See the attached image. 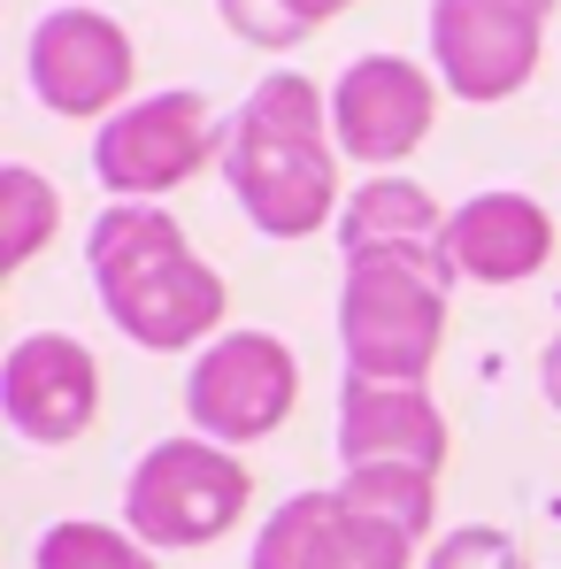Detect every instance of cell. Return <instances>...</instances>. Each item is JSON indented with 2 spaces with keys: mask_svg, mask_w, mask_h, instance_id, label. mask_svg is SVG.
Masks as SVG:
<instances>
[{
  "mask_svg": "<svg viewBox=\"0 0 561 569\" xmlns=\"http://www.w3.org/2000/svg\"><path fill=\"white\" fill-rule=\"evenodd\" d=\"M339 131H331V93L300 70L254 78L247 100L223 123V186L247 208L262 239H308L323 231L339 200Z\"/></svg>",
  "mask_w": 561,
  "mask_h": 569,
  "instance_id": "obj_1",
  "label": "cell"
},
{
  "mask_svg": "<svg viewBox=\"0 0 561 569\" xmlns=\"http://www.w3.org/2000/svg\"><path fill=\"white\" fill-rule=\"evenodd\" d=\"M86 270H93L100 316L147 347V355H186L223 339V278L192 254L170 208L154 200H108L86 231Z\"/></svg>",
  "mask_w": 561,
  "mask_h": 569,
  "instance_id": "obj_2",
  "label": "cell"
},
{
  "mask_svg": "<svg viewBox=\"0 0 561 569\" xmlns=\"http://www.w3.org/2000/svg\"><path fill=\"white\" fill-rule=\"evenodd\" d=\"M454 262L431 254H362L339 284V347L347 378L370 385H423L447 347V308H454Z\"/></svg>",
  "mask_w": 561,
  "mask_h": 569,
  "instance_id": "obj_3",
  "label": "cell"
},
{
  "mask_svg": "<svg viewBox=\"0 0 561 569\" xmlns=\"http://www.w3.org/2000/svg\"><path fill=\"white\" fill-rule=\"evenodd\" d=\"M254 500V477L239 462V447H216L200 431L178 439H154L131 477H123V531L154 555H192V547H216L223 531H239Z\"/></svg>",
  "mask_w": 561,
  "mask_h": 569,
  "instance_id": "obj_4",
  "label": "cell"
},
{
  "mask_svg": "<svg viewBox=\"0 0 561 569\" xmlns=\"http://www.w3.org/2000/svg\"><path fill=\"white\" fill-rule=\"evenodd\" d=\"M208 162H223V123L192 86L131 100L93 131V178L108 200H162Z\"/></svg>",
  "mask_w": 561,
  "mask_h": 569,
  "instance_id": "obj_5",
  "label": "cell"
},
{
  "mask_svg": "<svg viewBox=\"0 0 561 569\" xmlns=\"http://www.w3.org/2000/svg\"><path fill=\"white\" fill-rule=\"evenodd\" d=\"M547 16H554V0H431L423 39H431L439 86L469 108L515 100L539 78Z\"/></svg>",
  "mask_w": 561,
  "mask_h": 569,
  "instance_id": "obj_6",
  "label": "cell"
},
{
  "mask_svg": "<svg viewBox=\"0 0 561 569\" xmlns=\"http://www.w3.org/2000/svg\"><path fill=\"white\" fill-rule=\"evenodd\" d=\"M300 400V362L278 331H223L186 370V423L216 447H254L284 431Z\"/></svg>",
  "mask_w": 561,
  "mask_h": 569,
  "instance_id": "obj_7",
  "label": "cell"
},
{
  "mask_svg": "<svg viewBox=\"0 0 561 569\" xmlns=\"http://www.w3.org/2000/svg\"><path fill=\"white\" fill-rule=\"evenodd\" d=\"M23 78L47 116H100L108 123L116 108H131L139 47L100 8H47L23 39Z\"/></svg>",
  "mask_w": 561,
  "mask_h": 569,
  "instance_id": "obj_8",
  "label": "cell"
},
{
  "mask_svg": "<svg viewBox=\"0 0 561 569\" xmlns=\"http://www.w3.org/2000/svg\"><path fill=\"white\" fill-rule=\"evenodd\" d=\"M439 70L408 62V54H354L339 78H331V131H339V154L362 162V170H400L431 123H439Z\"/></svg>",
  "mask_w": 561,
  "mask_h": 569,
  "instance_id": "obj_9",
  "label": "cell"
},
{
  "mask_svg": "<svg viewBox=\"0 0 561 569\" xmlns=\"http://www.w3.org/2000/svg\"><path fill=\"white\" fill-rule=\"evenodd\" d=\"M247 569H415V539L370 516L347 485H323L270 508Z\"/></svg>",
  "mask_w": 561,
  "mask_h": 569,
  "instance_id": "obj_10",
  "label": "cell"
},
{
  "mask_svg": "<svg viewBox=\"0 0 561 569\" xmlns=\"http://www.w3.org/2000/svg\"><path fill=\"white\" fill-rule=\"evenodd\" d=\"M0 416L23 447H70L100 416V362L70 331H23L0 355Z\"/></svg>",
  "mask_w": 561,
  "mask_h": 569,
  "instance_id": "obj_11",
  "label": "cell"
},
{
  "mask_svg": "<svg viewBox=\"0 0 561 569\" xmlns=\"http://www.w3.org/2000/svg\"><path fill=\"white\" fill-rule=\"evenodd\" d=\"M339 462L347 470H447V416L423 385H339Z\"/></svg>",
  "mask_w": 561,
  "mask_h": 569,
  "instance_id": "obj_12",
  "label": "cell"
},
{
  "mask_svg": "<svg viewBox=\"0 0 561 569\" xmlns=\"http://www.w3.org/2000/svg\"><path fill=\"white\" fill-rule=\"evenodd\" d=\"M447 254L469 284H523L554 262V216L508 186L469 192L462 208H447Z\"/></svg>",
  "mask_w": 561,
  "mask_h": 569,
  "instance_id": "obj_13",
  "label": "cell"
},
{
  "mask_svg": "<svg viewBox=\"0 0 561 569\" xmlns=\"http://www.w3.org/2000/svg\"><path fill=\"white\" fill-rule=\"evenodd\" d=\"M339 254L362 262V254H431V262H454L447 254V208L415 178H370V186L347 192L339 208Z\"/></svg>",
  "mask_w": 561,
  "mask_h": 569,
  "instance_id": "obj_14",
  "label": "cell"
},
{
  "mask_svg": "<svg viewBox=\"0 0 561 569\" xmlns=\"http://www.w3.org/2000/svg\"><path fill=\"white\" fill-rule=\"evenodd\" d=\"M62 231V200L31 162L0 170V278H16L23 262H39V247Z\"/></svg>",
  "mask_w": 561,
  "mask_h": 569,
  "instance_id": "obj_15",
  "label": "cell"
},
{
  "mask_svg": "<svg viewBox=\"0 0 561 569\" xmlns=\"http://www.w3.org/2000/svg\"><path fill=\"white\" fill-rule=\"evenodd\" d=\"M31 569H154V547H139L123 523H93V516H62L39 531Z\"/></svg>",
  "mask_w": 561,
  "mask_h": 569,
  "instance_id": "obj_16",
  "label": "cell"
},
{
  "mask_svg": "<svg viewBox=\"0 0 561 569\" xmlns=\"http://www.w3.org/2000/svg\"><path fill=\"white\" fill-rule=\"evenodd\" d=\"M370 516H384L392 531H408L415 547L431 539V516H439V477L431 470H347L339 477Z\"/></svg>",
  "mask_w": 561,
  "mask_h": 569,
  "instance_id": "obj_17",
  "label": "cell"
},
{
  "mask_svg": "<svg viewBox=\"0 0 561 569\" xmlns=\"http://www.w3.org/2000/svg\"><path fill=\"white\" fill-rule=\"evenodd\" d=\"M423 569H531V555H523V539L500 531V523H454V531L431 539Z\"/></svg>",
  "mask_w": 561,
  "mask_h": 569,
  "instance_id": "obj_18",
  "label": "cell"
},
{
  "mask_svg": "<svg viewBox=\"0 0 561 569\" xmlns=\"http://www.w3.org/2000/svg\"><path fill=\"white\" fill-rule=\"evenodd\" d=\"M216 16H223V31L247 39V47H300V39H308V23H300L284 0H216Z\"/></svg>",
  "mask_w": 561,
  "mask_h": 569,
  "instance_id": "obj_19",
  "label": "cell"
},
{
  "mask_svg": "<svg viewBox=\"0 0 561 569\" xmlns=\"http://www.w3.org/2000/svg\"><path fill=\"white\" fill-rule=\"evenodd\" d=\"M539 392L554 400V416H561V331L547 339V355H539Z\"/></svg>",
  "mask_w": 561,
  "mask_h": 569,
  "instance_id": "obj_20",
  "label": "cell"
},
{
  "mask_svg": "<svg viewBox=\"0 0 561 569\" xmlns=\"http://www.w3.org/2000/svg\"><path fill=\"white\" fill-rule=\"evenodd\" d=\"M284 8H292V16H300V23L315 31V23H331V16H347L354 0H284Z\"/></svg>",
  "mask_w": 561,
  "mask_h": 569,
  "instance_id": "obj_21",
  "label": "cell"
}]
</instances>
